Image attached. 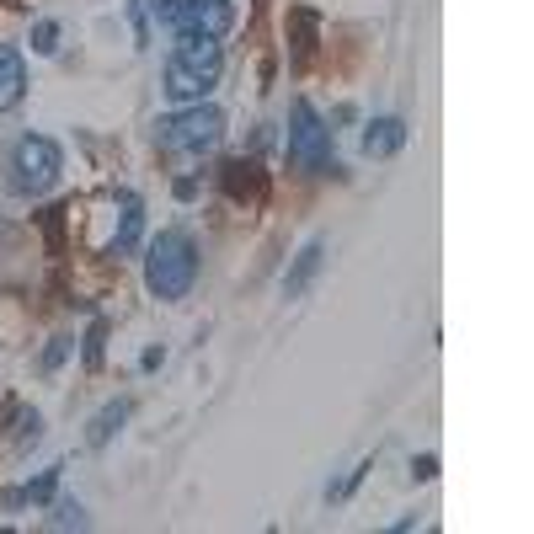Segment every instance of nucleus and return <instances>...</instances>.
Listing matches in <instances>:
<instances>
[{
	"label": "nucleus",
	"mask_w": 534,
	"mask_h": 534,
	"mask_svg": "<svg viewBox=\"0 0 534 534\" xmlns=\"http://www.w3.org/2000/svg\"><path fill=\"white\" fill-rule=\"evenodd\" d=\"M65 203H54V209H43V214H33L38 219V225H43V235H49V251H54V257H65Z\"/></svg>",
	"instance_id": "4468645a"
},
{
	"label": "nucleus",
	"mask_w": 534,
	"mask_h": 534,
	"mask_svg": "<svg viewBox=\"0 0 534 534\" xmlns=\"http://www.w3.org/2000/svg\"><path fill=\"white\" fill-rule=\"evenodd\" d=\"M59 470H65V465H49V470H43V476H38V481H27V486H22V502H33V508H43V502H54Z\"/></svg>",
	"instance_id": "2eb2a0df"
},
{
	"label": "nucleus",
	"mask_w": 534,
	"mask_h": 534,
	"mask_svg": "<svg viewBox=\"0 0 534 534\" xmlns=\"http://www.w3.org/2000/svg\"><path fill=\"white\" fill-rule=\"evenodd\" d=\"M22 97H27V59L17 43H0V113L22 107Z\"/></svg>",
	"instance_id": "1a4fd4ad"
},
{
	"label": "nucleus",
	"mask_w": 534,
	"mask_h": 534,
	"mask_svg": "<svg viewBox=\"0 0 534 534\" xmlns=\"http://www.w3.org/2000/svg\"><path fill=\"white\" fill-rule=\"evenodd\" d=\"M161 364H166L161 348H145V358H139V369H161Z\"/></svg>",
	"instance_id": "b1692460"
},
{
	"label": "nucleus",
	"mask_w": 534,
	"mask_h": 534,
	"mask_svg": "<svg viewBox=\"0 0 534 534\" xmlns=\"http://www.w3.org/2000/svg\"><path fill=\"white\" fill-rule=\"evenodd\" d=\"M171 193H177L182 203H187V198H198V177H177V187H171Z\"/></svg>",
	"instance_id": "5701e85b"
},
{
	"label": "nucleus",
	"mask_w": 534,
	"mask_h": 534,
	"mask_svg": "<svg viewBox=\"0 0 534 534\" xmlns=\"http://www.w3.org/2000/svg\"><path fill=\"white\" fill-rule=\"evenodd\" d=\"M289 43H294V65H310V54H316V43H321V17H316V11H310V6H294L289 11Z\"/></svg>",
	"instance_id": "9b49d317"
},
{
	"label": "nucleus",
	"mask_w": 534,
	"mask_h": 534,
	"mask_svg": "<svg viewBox=\"0 0 534 534\" xmlns=\"http://www.w3.org/2000/svg\"><path fill=\"white\" fill-rule=\"evenodd\" d=\"M27 43H33V54H43V59H49V54L59 49V22H54V17L33 22V38H27Z\"/></svg>",
	"instance_id": "a211bd4d"
},
{
	"label": "nucleus",
	"mask_w": 534,
	"mask_h": 534,
	"mask_svg": "<svg viewBox=\"0 0 534 534\" xmlns=\"http://www.w3.org/2000/svg\"><path fill=\"white\" fill-rule=\"evenodd\" d=\"M219 187H225V198H235V203H267V171L251 161V155H230L225 166H219Z\"/></svg>",
	"instance_id": "0eeeda50"
},
{
	"label": "nucleus",
	"mask_w": 534,
	"mask_h": 534,
	"mask_svg": "<svg viewBox=\"0 0 534 534\" xmlns=\"http://www.w3.org/2000/svg\"><path fill=\"white\" fill-rule=\"evenodd\" d=\"M358 145H364V155H374V161H385V155H396L406 145V123L401 118H374Z\"/></svg>",
	"instance_id": "ddd939ff"
},
{
	"label": "nucleus",
	"mask_w": 534,
	"mask_h": 534,
	"mask_svg": "<svg viewBox=\"0 0 534 534\" xmlns=\"http://www.w3.org/2000/svg\"><path fill=\"white\" fill-rule=\"evenodd\" d=\"M235 27V0H182L177 33H198V38H225ZM171 33V38H177Z\"/></svg>",
	"instance_id": "423d86ee"
},
{
	"label": "nucleus",
	"mask_w": 534,
	"mask_h": 534,
	"mask_svg": "<svg viewBox=\"0 0 534 534\" xmlns=\"http://www.w3.org/2000/svg\"><path fill=\"white\" fill-rule=\"evenodd\" d=\"M129 412H134V401H129V396H113V401H107L97 417H91L86 444H91V449H107V444H113V438L123 433V422H129Z\"/></svg>",
	"instance_id": "f8f14e48"
},
{
	"label": "nucleus",
	"mask_w": 534,
	"mask_h": 534,
	"mask_svg": "<svg viewBox=\"0 0 534 534\" xmlns=\"http://www.w3.org/2000/svg\"><path fill=\"white\" fill-rule=\"evenodd\" d=\"M225 139V113L214 102H193V107H177L155 123V150L161 155H203Z\"/></svg>",
	"instance_id": "7ed1b4c3"
},
{
	"label": "nucleus",
	"mask_w": 534,
	"mask_h": 534,
	"mask_svg": "<svg viewBox=\"0 0 534 534\" xmlns=\"http://www.w3.org/2000/svg\"><path fill=\"white\" fill-rule=\"evenodd\" d=\"M0 6H6V11H22V0H0Z\"/></svg>",
	"instance_id": "393cba45"
},
{
	"label": "nucleus",
	"mask_w": 534,
	"mask_h": 534,
	"mask_svg": "<svg viewBox=\"0 0 534 534\" xmlns=\"http://www.w3.org/2000/svg\"><path fill=\"white\" fill-rule=\"evenodd\" d=\"M81 358H86V369H102V358H107V321H91V332L81 337Z\"/></svg>",
	"instance_id": "dca6fc26"
},
{
	"label": "nucleus",
	"mask_w": 534,
	"mask_h": 534,
	"mask_svg": "<svg viewBox=\"0 0 534 534\" xmlns=\"http://www.w3.org/2000/svg\"><path fill=\"white\" fill-rule=\"evenodd\" d=\"M113 209H118V225L113 235H107V257H129V251L139 246V230H145V203H139V193H129V187H118L113 193Z\"/></svg>",
	"instance_id": "6e6552de"
},
{
	"label": "nucleus",
	"mask_w": 534,
	"mask_h": 534,
	"mask_svg": "<svg viewBox=\"0 0 534 534\" xmlns=\"http://www.w3.org/2000/svg\"><path fill=\"white\" fill-rule=\"evenodd\" d=\"M123 11H129V22H134V49H150V22H145V6H139V0H123Z\"/></svg>",
	"instance_id": "6ab92c4d"
},
{
	"label": "nucleus",
	"mask_w": 534,
	"mask_h": 534,
	"mask_svg": "<svg viewBox=\"0 0 534 534\" xmlns=\"http://www.w3.org/2000/svg\"><path fill=\"white\" fill-rule=\"evenodd\" d=\"M6 171H11V177H6L11 193H17V198H38V193H49V187L59 182V171H65V150H59L54 139H43V134H27V139L11 145Z\"/></svg>",
	"instance_id": "39448f33"
},
{
	"label": "nucleus",
	"mask_w": 534,
	"mask_h": 534,
	"mask_svg": "<svg viewBox=\"0 0 534 534\" xmlns=\"http://www.w3.org/2000/svg\"><path fill=\"white\" fill-rule=\"evenodd\" d=\"M150 17L177 33V17H182V0H150Z\"/></svg>",
	"instance_id": "412c9836"
},
{
	"label": "nucleus",
	"mask_w": 534,
	"mask_h": 534,
	"mask_svg": "<svg viewBox=\"0 0 534 534\" xmlns=\"http://www.w3.org/2000/svg\"><path fill=\"white\" fill-rule=\"evenodd\" d=\"M438 476V460L433 454H422V460H412V481H433Z\"/></svg>",
	"instance_id": "4be33fe9"
},
{
	"label": "nucleus",
	"mask_w": 534,
	"mask_h": 534,
	"mask_svg": "<svg viewBox=\"0 0 534 534\" xmlns=\"http://www.w3.org/2000/svg\"><path fill=\"white\" fill-rule=\"evenodd\" d=\"M321 262H326V241L316 235V241H305V251L294 257V267L284 273V300H300V294L316 284V273H321Z\"/></svg>",
	"instance_id": "9d476101"
},
{
	"label": "nucleus",
	"mask_w": 534,
	"mask_h": 534,
	"mask_svg": "<svg viewBox=\"0 0 534 534\" xmlns=\"http://www.w3.org/2000/svg\"><path fill=\"white\" fill-rule=\"evenodd\" d=\"M219 70H225V49L219 38H198V33H177L166 54V97L193 107L219 86Z\"/></svg>",
	"instance_id": "f03ea898"
},
{
	"label": "nucleus",
	"mask_w": 534,
	"mask_h": 534,
	"mask_svg": "<svg viewBox=\"0 0 534 534\" xmlns=\"http://www.w3.org/2000/svg\"><path fill=\"white\" fill-rule=\"evenodd\" d=\"M284 161L294 171H305V177H342V166H337V155H332V129H326L321 113L305 97L294 102L289 139H284Z\"/></svg>",
	"instance_id": "20e7f679"
},
{
	"label": "nucleus",
	"mask_w": 534,
	"mask_h": 534,
	"mask_svg": "<svg viewBox=\"0 0 534 534\" xmlns=\"http://www.w3.org/2000/svg\"><path fill=\"white\" fill-rule=\"evenodd\" d=\"M193 284H198V241H193V230L171 225L145 246V289L161 305H177L193 294Z\"/></svg>",
	"instance_id": "f257e3e1"
},
{
	"label": "nucleus",
	"mask_w": 534,
	"mask_h": 534,
	"mask_svg": "<svg viewBox=\"0 0 534 534\" xmlns=\"http://www.w3.org/2000/svg\"><path fill=\"white\" fill-rule=\"evenodd\" d=\"M91 518H86V508L75 497H59L54 502V518H49V529H86Z\"/></svg>",
	"instance_id": "f3484780"
},
{
	"label": "nucleus",
	"mask_w": 534,
	"mask_h": 534,
	"mask_svg": "<svg viewBox=\"0 0 534 534\" xmlns=\"http://www.w3.org/2000/svg\"><path fill=\"white\" fill-rule=\"evenodd\" d=\"M70 353H75V342H70V337H54V342H49V353H43V364H38V369H43V374H54V369L65 364Z\"/></svg>",
	"instance_id": "aec40b11"
}]
</instances>
